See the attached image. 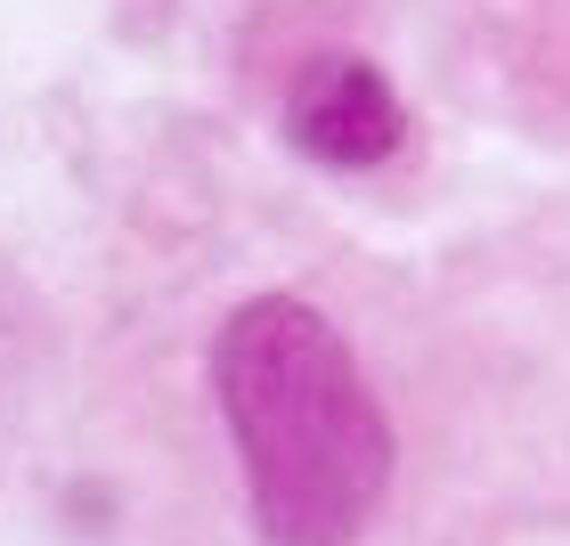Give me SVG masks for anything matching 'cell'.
Instances as JSON below:
<instances>
[{
	"label": "cell",
	"instance_id": "7a4b0ae2",
	"mask_svg": "<svg viewBox=\"0 0 570 546\" xmlns=\"http://www.w3.org/2000/svg\"><path fill=\"white\" fill-rule=\"evenodd\" d=\"M285 131L318 155V164H334V172H367V164H383V155H400L407 115H400V98H392V82H383L375 66L334 58V66H318L294 90Z\"/></svg>",
	"mask_w": 570,
	"mask_h": 546
},
{
	"label": "cell",
	"instance_id": "6da1fadb",
	"mask_svg": "<svg viewBox=\"0 0 570 546\" xmlns=\"http://www.w3.org/2000/svg\"><path fill=\"white\" fill-rule=\"evenodd\" d=\"M213 392L262 546H358L392 481V432L343 334L294 294H262L220 326Z\"/></svg>",
	"mask_w": 570,
	"mask_h": 546
}]
</instances>
